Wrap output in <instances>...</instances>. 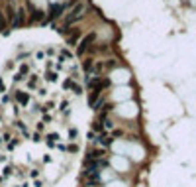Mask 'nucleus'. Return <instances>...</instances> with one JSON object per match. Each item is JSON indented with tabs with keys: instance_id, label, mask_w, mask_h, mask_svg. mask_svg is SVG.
Instances as JSON below:
<instances>
[{
	"instance_id": "5",
	"label": "nucleus",
	"mask_w": 196,
	"mask_h": 187,
	"mask_svg": "<svg viewBox=\"0 0 196 187\" xmlns=\"http://www.w3.org/2000/svg\"><path fill=\"white\" fill-rule=\"evenodd\" d=\"M63 12H65V6H61V4H53V6L49 8V12H45V22L47 24L49 20H57V18H61Z\"/></svg>"
},
{
	"instance_id": "7",
	"label": "nucleus",
	"mask_w": 196,
	"mask_h": 187,
	"mask_svg": "<svg viewBox=\"0 0 196 187\" xmlns=\"http://www.w3.org/2000/svg\"><path fill=\"white\" fill-rule=\"evenodd\" d=\"M14 14H16V8H14V4H12V2H8V6H6V12H4V16H6V20H8V22H12V20H14Z\"/></svg>"
},
{
	"instance_id": "4",
	"label": "nucleus",
	"mask_w": 196,
	"mask_h": 187,
	"mask_svg": "<svg viewBox=\"0 0 196 187\" xmlns=\"http://www.w3.org/2000/svg\"><path fill=\"white\" fill-rule=\"evenodd\" d=\"M12 28H22L24 24H28V10H26L24 6L16 8V14H14V20L12 22Z\"/></svg>"
},
{
	"instance_id": "8",
	"label": "nucleus",
	"mask_w": 196,
	"mask_h": 187,
	"mask_svg": "<svg viewBox=\"0 0 196 187\" xmlns=\"http://www.w3.org/2000/svg\"><path fill=\"white\" fill-rule=\"evenodd\" d=\"M16 100H18L20 104H24V106H26V104L30 103V95H28V93H22V91H20V93H16Z\"/></svg>"
},
{
	"instance_id": "3",
	"label": "nucleus",
	"mask_w": 196,
	"mask_h": 187,
	"mask_svg": "<svg viewBox=\"0 0 196 187\" xmlns=\"http://www.w3.org/2000/svg\"><path fill=\"white\" fill-rule=\"evenodd\" d=\"M28 10H30V14H28V24H35V22L43 24V22H45V12H43V10L35 8L31 2H28Z\"/></svg>"
},
{
	"instance_id": "2",
	"label": "nucleus",
	"mask_w": 196,
	"mask_h": 187,
	"mask_svg": "<svg viewBox=\"0 0 196 187\" xmlns=\"http://www.w3.org/2000/svg\"><path fill=\"white\" fill-rule=\"evenodd\" d=\"M84 14H86V6H84V4H81V2L75 4V6H73V10L67 14V18H65V26H71V24L78 22V20H82Z\"/></svg>"
},
{
	"instance_id": "9",
	"label": "nucleus",
	"mask_w": 196,
	"mask_h": 187,
	"mask_svg": "<svg viewBox=\"0 0 196 187\" xmlns=\"http://www.w3.org/2000/svg\"><path fill=\"white\" fill-rule=\"evenodd\" d=\"M0 32L8 34V22H6V16H4V12H0Z\"/></svg>"
},
{
	"instance_id": "1",
	"label": "nucleus",
	"mask_w": 196,
	"mask_h": 187,
	"mask_svg": "<svg viewBox=\"0 0 196 187\" xmlns=\"http://www.w3.org/2000/svg\"><path fill=\"white\" fill-rule=\"evenodd\" d=\"M96 44V32H90L78 41V55H86V53H92V47Z\"/></svg>"
},
{
	"instance_id": "11",
	"label": "nucleus",
	"mask_w": 196,
	"mask_h": 187,
	"mask_svg": "<svg viewBox=\"0 0 196 187\" xmlns=\"http://www.w3.org/2000/svg\"><path fill=\"white\" fill-rule=\"evenodd\" d=\"M61 55H63V61H65V59H73V53L69 49H61Z\"/></svg>"
},
{
	"instance_id": "6",
	"label": "nucleus",
	"mask_w": 196,
	"mask_h": 187,
	"mask_svg": "<svg viewBox=\"0 0 196 187\" xmlns=\"http://www.w3.org/2000/svg\"><path fill=\"white\" fill-rule=\"evenodd\" d=\"M78 37H81V30H78V28H71V34L67 36V44L69 45H77Z\"/></svg>"
},
{
	"instance_id": "10",
	"label": "nucleus",
	"mask_w": 196,
	"mask_h": 187,
	"mask_svg": "<svg viewBox=\"0 0 196 187\" xmlns=\"http://www.w3.org/2000/svg\"><path fill=\"white\" fill-rule=\"evenodd\" d=\"M92 65H94V59H92V57H86V61L82 63V69L90 73V71H92Z\"/></svg>"
}]
</instances>
